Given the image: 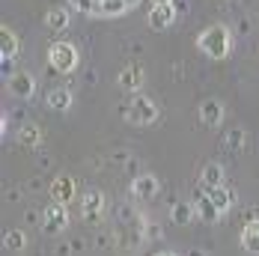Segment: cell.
Returning a JSON list of instances; mask_svg holds the SVG:
<instances>
[{"label": "cell", "instance_id": "e0dca14e", "mask_svg": "<svg viewBox=\"0 0 259 256\" xmlns=\"http://www.w3.org/2000/svg\"><path fill=\"white\" fill-rule=\"evenodd\" d=\"M18 48H21L18 36H15L9 27H0V57H9V60H15V57H18Z\"/></svg>", "mask_w": 259, "mask_h": 256}, {"label": "cell", "instance_id": "4fadbf2b", "mask_svg": "<svg viewBox=\"0 0 259 256\" xmlns=\"http://www.w3.org/2000/svg\"><path fill=\"white\" fill-rule=\"evenodd\" d=\"M194 205H197V218H200V221H206V224H218L221 208H218V205H214V200L206 194V188L197 194V203H194Z\"/></svg>", "mask_w": 259, "mask_h": 256}, {"label": "cell", "instance_id": "9c48e42d", "mask_svg": "<svg viewBox=\"0 0 259 256\" xmlns=\"http://www.w3.org/2000/svg\"><path fill=\"white\" fill-rule=\"evenodd\" d=\"M6 83H9V93L15 99H33L36 96V77L30 75V72H15Z\"/></svg>", "mask_w": 259, "mask_h": 256}, {"label": "cell", "instance_id": "8992f818", "mask_svg": "<svg viewBox=\"0 0 259 256\" xmlns=\"http://www.w3.org/2000/svg\"><path fill=\"white\" fill-rule=\"evenodd\" d=\"M104 194L102 191H87L83 194V200H80V215H83V221L87 224H99L104 218Z\"/></svg>", "mask_w": 259, "mask_h": 256}, {"label": "cell", "instance_id": "484cf974", "mask_svg": "<svg viewBox=\"0 0 259 256\" xmlns=\"http://www.w3.org/2000/svg\"><path fill=\"white\" fill-rule=\"evenodd\" d=\"M155 256H176V253H170V250H164V253H155Z\"/></svg>", "mask_w": 259, "mask_h": 256}, {"label": "cell", "instance_id": "277c9868", "mask_svg": "<svg viewBox=\"0 0 259 256\" xmlns=\"http://www.w3.org/2000/svg\"><path fill=\"white\" fill-rule=\"evenodd\" d=\"M66 224H69V211H66V205L57 203L54 200L51 205H45L42 208V230L48 232V235H57V232L66 230Z\"/></svg>", "mask_w": 259, "mask_h": 256}, {"label": "cell", "instance_id": "603a6c76", "mask_svg": "<svg viewBox=\"0 0 259 256\" xmlns=\"http://www.w3.org/2000/svg\"><path fill=\"white\" fill-rule=\"evenodd\" d=\"M224 140H227V146H230L233 152H238V149L244 146V131H241V128H230Z\"/></svg>", "mask_w": 259, "mask_h": 256}, {"label": "cell", "instance_id": "9a60e30c", "mask_svg": "<svg viewBox=\"0 0 259 256\" xmlns=\"http://www.w3.org/2000/svg\"><path fill=\"white\" fill-rule=\"evenodd\" d=\"M241 247H244L247 253L259 256V221H247V224L241 227Z\"/></svg>", "mask_w": 259, "mask_h": 256}, {"label": "cell", "instance_id": "d4e9b609", "mask_svg": "<svg viewBox=\"0 0 259 256\" xmlns=\"http://www.w3.org/2000/svg\"><path fill=\"white\" fill-rule=\"evenodd\" d=\"M191 256H206V250H191Z\"/></svg>", "mask_w": 259, "mask_h": 256}, {"label": "cell", "instance_id": "6da1fadb", "mask_svg": "<svg viewBox=\"0 0 259 256\" xmlns=\"http://www.w3.org/2000/svg\"><path fill=\"white\" fill-rule=\"evenodd\" d=\"M197 48L206 54L208 60H227L233 51V33L224 24H211L197 36Z\"/></svg>", "mask_w": 259, "mask_h": 256}, {"label": "cell", "instance_id": "d6986e66", "mask_svg": "<svg viewBox=\"0 0 259 256\" xmlns=\"http://www.w3.org/2000/svg\"><path fill=\"white\" fill-rule=\"evenodd\" d=\"M72 24V15H69V9H63V6H57V9H51L48 15H45V27L48 30H66V27Z\"/></svg>", "mask_w": 259, "mask_h": 256}, {"label": "cell", "instance_id": "7a4b0ae2", "mask_svg": "<svg viewBox=\"0 0 259 256\" xmlns=\"http://www.w3.org/2000/svg\"><path fill=\"white\" fill-rule=\"evenodd\" d=\"M48 63H51L54 72L69 75V72H75V69L80 66V54H78V48H75L72 42L57 39V42H51V48H48Z\"/></svg>", "mask_w": 259, "mask_h": 256}, {"label": "cell", "instance_id": "2e32d148", "mask_svg": "<svg viewBox=\"0 0 259 256\" xmlns=\"http://www.w3.org/2000/svg\"><path fill=\"white\" fill-rule=\"evenodd\" d=\"M18 143L27 146V149L39 146V143H42V128L36 125V122H21V125H18Z\"/></svg>", "mask_w": 259, "mask_h": 256}, {"label": "cell", "instance_id": "7402d4cb", "mask_svg": "<svg viewBox=\"0 0 259 256\" xmlns=\"http://www.w3.org/2000/svg\"><path fill=\"white\" fill-rule=\"evenodd\" d=\"M3 247L6 250H12V253H18V250H24L27 247V238L21 230H9L6 235H3Z\"/></svg>", "mask_w": 259, "mask_h": 256}, {"label": "cell", "instance_id": "52a82bcc", "mask_svg": "<svg viewBox=\"0 0 259 256\" xmlns=\"http://www.w3.org/2000/svg\"><path fill=\"white\" fill-rule=\"evenodd\" d=\"M75 194H78V179H75V176L60 173V176L51 182V200H57V203L69 205L75 200Z\"/></svg>", "mask_w": 259, "mask_h": 256}, {"label": "cell", "instance_id": "30bf717a", "mask_svg": "<svg viewBox=\"0 0 259 256\" xmlns=\"http://www.w3.org/2000/svg\"><path fill=\"white\" fill-rule=\"evenodd\" d=\"M131 194H134V200H152V197L158 194V176H152V173L134 176V182H131Z\"/></svg>", "mask_w": 259, "mask_h": 256}, {"label": "cell", "instance_id": "5bb4252c", "mask_svg": "<svg viewBox=\"0 0 259 256\" xmlns=\"http://www.w3.org/2000/svg\"><path fill=\"white\" fill-rule=\"evenodd\" d=\"M206 194L214 200V205L221 208V215H227L230 208H233V203H235V194L227 188V185H214V188H206Z\"/></svg>", "mask_w": 259, "mask_h": 256}, {"label": "cell", "instance_id": "ba28073f", "mask_svg": "<svg viewBox=\"0 0 259 256\" xmlns=\"http://www.w3.org/2000/svg\"><path fill=\"white\" fill-rule=\"evenodd\" d=\"M176 15H179V12H176V6H173V3H155V6H152V12L146 15V21H149L152 30L161 33V30H170V27L176 24Z\"/></svg>", "mask_w": 259, "mask_h": 256}, {"label": "cell", "instance_id": "4316f807", "mask_svg": "<svg viewBox=\"0 0 259 256\" xmlns=\"http://www.w3.org/2000/svg\"><path fill=\"white\" fill-rule=\"evenodd\" d=\"M152 3H173V0H152Z\"/></svg>", "mask_w": 259, "mask_h": 256}, {"label": "cell", "instance_id": "ac0fdd59", "mask_svg": "<svg viewBox=\"0 0 259 256\" xmlns=\"http://www.w3.org/2000/svg\"><path fill=\"white\" fill-rule=\"evenodd\" d=\"M125 9H128V0H99L96 18H116V15H125Z\"/></svg>", "mask_w": 259, "mask_h": 256}, {"label": "cell", "instance_id": "cb8c5ba5", "mask_svg": "<svg viewBox=\"0 0 259 256\" xmlns=\"http://www.w3.org/2000/svg\"><path fill=\"white\" fill-rule=\"evenodd\" d=\"M173 6H176V12H185V9H188V0H173Z\"/></svg>", "mask_w": 259, "mask_h": 256}, {"label": "cell", "instance_id": "8fae6325", "mask_svg": "<svg viewBox=\"0 0 259 256\" xmlns=\"http://www.w3.org/2000/svg\"><path fill=\"white\" fill-rule=\"evenodd\" d=\"M45 104L57 110V113H66V110H72V104H75V96H72V90L69 87H54L51 93L45 96Z\"/></svg>", "mask_w": 259, "mask_h": 256}, {"label": "cell", "instance_id": "5b68a950", "mask_svg": "<svg viewBox=\"0 0 259 256\" xmlns=\"http://www.w3.org/2000/svg\"><path fill=\"white\" fill-rule=\"evenodd\" d=\"M116 83L125 90V93H140L146 87V66L143 63H128L119 75H116Z\"/></svg>", "mask_w": 259, "mask_h": 256}, {"label": "cell", "instance_id": "7c38bea8", "mask_svg": "<svg viewBox=\"0 0 259 256\" xmlns=\"http://www.w3.org/2000/svg\"><path fill=\"white\" fill-rule=\"evenodd\" d=\"M200 119H203L206 128H218L224 122V104L218 102V99H206V102L200 104Z\"/></svg>", "mask_w": 259, "mask_h": 256}, {"label": "cell", "instance_id": "44dd1931", "mask_svg": "<svg viewBox=\"0 0 259 256\" xmlns=\"http://www.w3.org/2000/svg\"><path fill=\"white\" fill-rule=\"evenodd\" d=\"M200 182H203V188H214V185H224V167L218 164V161H211L203 167V173H200Z\"/></svg>", "mask_w": 259, "mask_h": 256}, {"label": "cell", "instance_id": "ffe728a7", "mask_svg": "<svg viewBox=\"0 0 259 256\" xmlns=\"http://www.w3.org/2000/svg\"><path fill=\"white\" fill-rule=\"evenodd\" d=\"M194 218H197V205H191V203H176L173 208H170V221L179 224V227L191 224Z\"/></svg>", "mask_w": 259, "mask_h": 256}, {"label": "cell", "instance_id": "3957f363", "mask_svg": "<svg viewBox=\"0 0 259 256\" xmlns=\"http://www.w3.org/2000/svg\"><path fill=\"white\" fill-rule=\"evenodd\" d=\"M125 119L131 125H152L158 119V104L146 96H134L131 104L125 107Z\"/></svg>", "mask_w": 259, "mask_h": 256}]
</instances>
